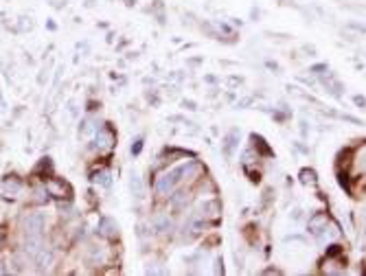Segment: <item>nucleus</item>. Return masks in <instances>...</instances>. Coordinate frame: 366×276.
<instances>
[{
  "mask_svg": "<svg viewBox=\"0 0 366 276\" xmlns=\"http://www.w3.org/2000/svg\"><path fill=\"white\" fill-rule=\"evenodd\" d=\"M180 180H182V176H180V171H178V169H173L169 173H162V176L156 180V193L158 195H169L173 191V186H176Z\"/></svg>",
  "mask_w": 366,
  "mask_h": 276,
  "instance_id": "f257e3e1",
  "label": "nucleus"
},
{
  "mask_svg": "<svg viewBox=\"0 0 366 276\" xmlns=\"http://www.w3.org/2000/svg\"><path fill=\"white\" fill-rule=\"evenodd\" d=\"M44 215L42 213H31L25 217V222H22V228H25L26 235H42V230H44Z\"/></svg>",
  "mask_w": 366,
  "mask_h": 276,
  "instance_id": "f03ea898",
  "label": "nucleus"
},
{
  "mask_svg": "<svg viewBox=\"0 0 366 276\" xmlns=\"http://www.w3.org/2000/svg\"><path fill=\"white\" fill-rule=\"evenodd\" d=\"M95 143H97V149H99V151H110L116 143V136L110 127H101V129H97V134H95Z\"/></svg>",
  "mask_w": 366,
  "mask_h": 276,
  "instance_id": "7ed1b4c3",
  "label": "nucleus"
},
{
  "mask_svg": "<svg viewBox=\"0 0 366 276\" xmlns=\"http://www.w3.org/2000/svg\"><path fill=\"white\" fill-rule=\"evenodd\" d=\"M46 191H49L51 198H57V200L70 198V186L62 180H55V177L53 180H46Z\"/></svg>",
  "mask_w": 366,
  "mask_h": 276,
  "instance_id": "20e7f679",
  "label": "nucleus"
},
{
  "mask_svg": "<svg viewBox=\"0 0 366 276\" xmlns=\"http://www.w3.org/2000/svg\"><path fill=\"white\" fill-rule=\"evenodd\" d=\"M99 235L105 237V239H116L119 237V226H116L114 219L110 217H103L99 222Z\"/></svg>",
  "mask_w": 366,
  "mask_h": 276,
  "instance_id": "39448f33",
  "label": "nucleus"
},
{
  "mask_svg": "<svg viewBox=\"0 0 366 276\" xmlns=\"http://www.w3.org/2000/svg\"><path fill=\"white\" fill-rule=\"evenodd\" d=\"M327 224H329L327 215H325V213H316V215H312V217H309V222H307V230L312 232V235H318L320 230H325Z\"/></svg>",
  "mask_w": 366,
  "mask_h": 276,
  "instance_id": "423d86ee",
  "label": "nucleus"
},
{
  "mask_svg": "<svg viewBox=\"0 0 366 276\" xmlns=\"http://www.w3.org/2000/svg\"><path fill=\"white\" fill-rule=\"evenodd\" d=\"M322 83H325L327 90H329L333 97H338V99H340L342 92H344V86H342L340 81H336V75H333V73H325V75H322Z\"/></svg>",
  "mask_w": 366,
  "mask_h": 276,
  "instance_id": "0eeeda50",
  "label": "nucleus"
},
{
  "mask_svg": "<svg viewBox=\"0 0 366 276\" xmlns=\"http://www.w3.org/2000/svg\"><path fill=\"white\" fill-rule=\"evenodd\" d=\"M22 191V182L18 180V177H7V180L2 182V193L7 195V198H18Z\"/></svg>",
  "mask_w": 366,
  "mask_h": 276,
  "instance_id": "6e6552de",
  "label": "nucleus"
},
{
  "mask_svg": "<svg viewBox=\"0 0 366 276\" xmlns=\"http://www.w3.org/2000/svg\"><path fill=\"white\" fill-rule=\"evenodd\" d=\"M130 191H132V195L136 200L145 198V184H143V180H140V176L136 171L130 176Z\"/></svg>",
  "mask_w": 366,
  "mask_h": 276,
  "instance_id": "1a4fd4ad",
  "label": "nucleus"
},
{
  "mask_svg": "<svg viewBox=\"0 0 366 276\" xmlns=\"http://www.w3.org/2000/svg\"><path fill=\"white\" fill-rule=\"evenodd\" d=\"M44 248V243H42V235H26V241H25V252H29V254H37V252Z\"/></svg>",
  "mask_w": 366,
  "mask_h": 276,
  "instance_id": "9d476101",
  "label": "nucleus"
},
{
  "mask_svg": "<svg viewBox=\"0 0 366 276\" xmlns=\"http://www.w3.org/2000/svg\"><path fill=\"white\" fill-rule=\"evenodd\" d=\"M35 259H37V265H40L42 270L49 268V265L53 263V250H51V248H42V250L35 254Z\"/></svg>",
  "mask_w": 366,
  "mask_h": 276,
  "instance_id": "9b49d317",
  "label": "nucleus"
},
{
  "mask_svg": "<svg viewBox=\"0 0 366 276\" xmlns=\"http://www.w3.org/2000/svg\"><path fill=\"white\" fill-rule=\"evenodd\" d=\"M92 134H97V125L92 123V119H83L79 123V138H90Z\"/></svg>",
  "mask_w": 366,
  "mask_h": 276,
  "instance_id": "f8f14e48",
  "label": "nucleus"
},
{
  "mask_svg": "<svg viewBox=\"0 0 366 276\" xmlns=\"http://www.w3.org/2000/svg\"><path fill=\"white\" fill-rule=\"evenodd\" d=\"M237 143H239V129H233L226 136V143H224V153H226V158L233 156V149L237 147Z\"/></svg>",
  "mask_w": 366,
  "mask_h": 276,
  "instance_id": "ddd939ff",
  "label": "nucleus"
},
{
  "mask_svg": "<svg viewBox=\"0 0 366 276\" xmlns=\"http://www.w3.org/2000/svg\"><path fill=\"white\" fill-rule=\"evenodd\" d=\"M318 235H320V243L333 241V239H338V237H340V228H338L336 224H331V226L327 228V232H325V230H320Z\"/></svg>",
  "mask_w": 366,
  "mask_h": 276,
  "instance_id": "4468645a",
  "label": "nucleus"
},
{
  "mask_svg": "<svg viewBox=\"0 0 366 276\" xmlns=\"http://www.w3.org/2000/svg\"><path fill=\"white\" fill-rule=\"evenodd\" d=\"M298 177H300V182H303L305 186H314L318 182V176H316V171H314V169H300Z\"/></svg>",
  "mask_w": 366,
  "mask_h": 276,
  "instance_id": "2eb2a0df",
  "label": "nucleus"
},
{
  "mask_svg": "<svg viewBox=\"0 0 366 276\" xmlns=\"http://www.w3.org/2000/svg\"><path fill=\"white\" fill-rule=\"evenodd\" d=\"M154 228H156L158 232H167L169 228H171V219H169L167 215H158V217L154 219Z\"/></svg>",
  "mask_w": 366,
  "mask_h": 276,
  "instance_id": "dca6fc26",
  "label": "nucleus"
},
{
  "mask_svg": "<svg viewBox=\"0 0 366 276\" xmlns=\"http://www.w3.org/2000/svg\"><path fill=\"white\" fill-rule=\"evenodd\" d=\"M250 140H252V147H257L261 153H265V156H272V149L267 147V145H265V140L261 138V136H257V134H252Z\"/></svg>",
  "mask_w": 366,
  "mask_h": 276,
  "instance_id": "f3484780",
  "label": "nucleus"
},
{
  "mask_svg": "<svg viewBox=\"0 0 366 276\" xmlns=\"http://www.w3.org/2000/svg\"><path fill=\"white\" fill-rule=\"evenodd\" d=\"M92 182H97V184H101V186H110L112 184V180H110V171H97L95 176H92Z\"/></svg>",
  "mask_w": 366,
  "mask_h": 276,
  "instance_id": "a211bd4d",
  "label": "nucleus"
},
{
  "mask_svg": "<svg viewBox=\"0 0 366 276\" xmlns=\"http://www.w3.org/2000/svg\"><path fill=\"white\" fill-rule=\"evenodd\" d=\"M312 73L318 75V77H322V75L327 73V64H316V66H312Z\"/></svg>",
  "mask_w": 366,
  "mask_h": 276,
  "instance_id": "6ab92c4d",
  "label": "nucleus"
},
{
  "mask_svg": "<svg viewBox=\"0 0 366 276\" xmlns=\"http://www.w3.org/2000/svg\"><path fill=\"white\" fill-rule=\"evenodd\" d=\"M358 169L360 171H366V147L360 151V160H358Z\"/></svg>",
  "mask_w": 366,
  "mask_h": 276,
  "instance_id": "aec40b11",
  "label": "nucleus"
},
{
  "mask_svg": "<svg viewBox=\"0 0 366 276\" xmlns=\"http://www.w3.org/2000/svg\"><path fill=\"white\" fill-rule=\"evenodd\" d=\"M255 103V99L252 97H246V99H241V101H237V107L239 110H243V107H248V105H252Z\"/></svg>",
  "mask_w": 366,
  "mask_h": 276,
  "instance_id": "412c9836",
  "label": "nucleus"
},
{
  "mask_svg": "<svg viewBox=\"0 0 366 276\" xmlns=\"http://www.w3.org/2000/svg\"><path fill=\"white\" fill-rule=\"evenodd\" d=\"M353 103L355 105H360L362 110H366V97H362V95H355L353 97Z\"/></svg>",
  "mask_w": 366,
  "mask_h": 276,
  "instance_id": "4be33fe9",
  "label": "nucleus"
},
{
  "mask_svg": "<svg viewBox=\"0 0 366 276\" xmlns=\"http://www.w3.org/2000/svg\"><path fill=\"white\" fill-rule=\"evenodd\" d=\"M349 29L360 31V33H366V25H358V22H351V25H349Z\"/></svg>",
  "mask_w": 366,
  "mask_h": 276,
  "instance_id": "5701e85b",
  "label": "nucleus"
},
{
  "mask_svg": "<svg viewBox=\"0 0 366 276\" xmlns=\"http://www.w3.org/2000/svg\"><path fill=\"white\" fill-rule=\"evenodd\" d=\"M239 83H241V77H231V79H228V86H231V88L239 86Z\"/></svg>",
  "mask_w": 366,
  "mask_h": 276,
  "instance_id": "b1692460",
  "label": "nucleus"
},
{
  "mask_svg": "<svg viewBox=\"0 0 366 276\" xmlns=\"http://www.w3.org/2000/svg\"><path fill=\"white\" fill-rule=\"evenodd\" d=\"M140 149H143V140H136V143H134V147H132V153H138L140 151Z\"/></svg>",
  "mask_w": 366,
  "mask_h": 276,
  "instance_id": "393cba45",
  "label": "nucleus"
},
{
  "mask_svg": "<svg viewBox=\"0 0 366 276\" xmlns=\"http://www.w3.org/2000/svg\"><path fill=\"white\" fill-rule=\"evenodd\" d=\"M307 132H309L307 123H305V121H300V134H303V136H307Z\"/></svg>",
  "mask_w": 366,
  "mask_h": 276,
  "instance_id": "a878e982",
  "label": "nucleus"
},
{
  "mask_svg": "<svg viewBox=\"0 0 366 276\" xmlns=\"http://www.w3.org/2000/svg\"><path fill=\"white\" fill-rule=\"evenodd\" d=\"M300 213H303V210H300V208L292 210V219H294V222H298V219H300Z\"/></svg>",
  "mask_w": 366,
  "mask_h": 276,
  "instance_id": "bb28decb",
  "label": "nucleus"
},
{
  "mask_svg": "<svg viewBox=\"0 0 366 276\" xmlns=\"http://www.w3.org/2000/svg\"><path fill=\"white\" fill-rule=\"evenodd\" d=\"M182 105H186V107H189V110H198L193 101H189V99H186V101H182Z\"/></svg>",
  "mask_w": 366,
  "mask_h": 276,
  "instance_id": "cd10ccee",
  "label": "nucleus"
},
{
  "mask_svg": "<svg viewBox=\"0 0 366 276\" xmlns=\"http://www.w3.org/2000/svg\"><path fill=\"white\" fill-rule=\"evenodd\" d=\"M267 68H272V70H276V73H281L279 64H274V62H267Z\"/></svg>",
  "mask_w": 366,
  "mask_h": 276,
  "instance_id": "c85d7f7f",
  "label": "nucleus"
},
{
  "mask_svg": "<svg viewBox=\"0 0 366 276\" xmlns=\"http://www.w3.org/2000/svg\"><path fill=\"white\" fill-rule=\"evenodd\" d=\"M217 272L224 274V268H222V259H217Z\"/></svg>",
  "mask_w": 366,
  "mask_h": 276,
  "instance_id": "c756f323",
  "label": "nucleus"
},
{
  "mask_svg": "<svg viewBox=\"0 0 366 276\" xmlns=\"http://www.w3.org/2000/svg\"><path fill=\"white\" fill-rule=\"evenodd\" d=\"M4 272H7V270H4V263L0 261V274H4Z\"/></svg>",
  "mask_w": 366,
  "mask_h": 276,
  "instance_id": "7c9ffc66",
  "label": "nucleus"
},
{
  "mask_svg": "<svg viewBox=\"0 0 366 276\" xmlns=\"http://www.w3.org/2000/svg\"><path fill=\"white\" fill-rule=\"evenodd\" d=\"M281 2H285V0H281Z\"/></svg>",
  "mask_w": 366,
  "mask_h": 276,
  "instance_id": "2f4dec72",
  "label": "nucleus"
}]
</instances>
